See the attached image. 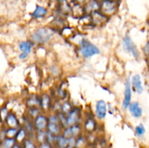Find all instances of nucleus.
Wrapping results in <instances>:
<instances>
[{"label":"nucleus","mask_w":149,"mask_h":148,"mask_svg":"<svg viewBox=\"0 0 149 148\" xmlns=\"http://www.w3.org/2000/svg\"><path fill=\"white\" fill-rule=\"evenodd\" d=\"M39 105L42 110H47L51 107V97L48 94H45L42 96L39 100Z\"/></svg>","instance_id":"obj_16"},{"label":"nucleus","mask_w":149,"mask_h":148,"mask_svg":"<svg viewBox=\"0 0 149 148\" xmlns=\"http://www.w3.org/2000/svg\"><path fill=\"white\" fill-rule=\"evenodd\" d=\"M26 136V131L24 129H20L18 132L16 133V139L18 141H21Z\"/></svg>","instance_id":"obj_25"},{"label":"nucleus","mask_w":149,"mask_h":148,"mask_svg":"<svg viewBox=\"0 0 149 148\" xmlns=\"http://www.w3.org/2000/svg\"><path fill=\"white\" fill-rule=\"evenodd\" d=\"M135 133L138 136H142L145 134L146 133V128L143 124L141 123V124L138 125L135 127Z\"/></svg>","instance_id":"obj_21"},{"label":"nucleus","mask_w":149,"mask_h":148,"mask_svg":"<svg viewBox=\"0 0 149 148\" xmlns=\"http://www.w3.org/2000/svg\"><path fill=\"white\" fill-rule=\"evenodd\" d=\"M79 52L83 57L89 58L95 55H98L100 53V49L89 41L82 40L80 42Z\"/></svg>","instance_id":"obj_2"},{"label":"nucleus","mask_w":149,"mask_h":148,"mask_svg":"<svg viewBox=\"0 0 149 148\" xmlns=\"http://www.w3.org/2000/svg\"><path fill=\"white\" fill-rule=\"evenodd\" d=\"M80 132V126L79 125H74V126H68L65 130L64 131V137L69 139V138H74V136H77Z\"/></svg>","instance_id":"obj_13"},{"label":"nucleus","mask_w":149,"mask_h":148,"mask_svg":"<svg viewBox=\"0 0 149 148\" xmlns=\"http://www.w3.org/2000/svg\"><path fill=\"white\" fill-rule=\"evenodd\" d=\"M84 12L85 14H91L93 12L99 10L100 9V2L96 0H87L85 3L83 4Z\"/></svg>","instance_id":"obj_10"},{"label":"nucleus","mask_w":149,"mask_h":148,"mask_svg":"<svg viewBox=\"0 0 149 148\" xmlns=\"http://www.w3.org/2000/svg\"><path fill=\"white\" fill-rule=\"evenodd\" d=\"M118 1L114 0H103L100 2L99 11L106 16L113 15L117 10Z\"/></svg>","instance_id":"obj_3"},{"label":"nucleus","mask_w":149,"mask_h":148,"mask_svg":"<svg viewBox=\"0 0 149 148\" xmlns=\"http://www.w3.org/2000/svg\"><path fill=\"white\" fill-rule=\"evenodd\" d=\"M53 36V33L50 29L47 28H39L35 30L31 35V41L33 44H44L51 40Z\"/></svg>","instance_id":"obj_1"},{"label":"nucleus","mask_w":149,"mask_h":148,"mask_svg":"<svg viewBox=\"0 0 149 148\" xmlns=\"http://www.w3.org/2000/svg\"><path fill=\"white\" fill-rule=\"evenodd\" d=\"M122 45H123V48L125 51L130 53L135 58H139L140 54L138 50V48L132 41L129 34L125 35L123 41H122Z\"/></svg>","instance_id":"obj_4"},{"label":"nucleus","mask_w":149,"mask_h":148,"mask_svg":"<svg viewBox=\"0 0 149 148\" xmlns=\"http://www.w3.org/2000/svg\"><path fill=\"white\" fill-rule=\"evenodd\" d=\"M131 115L136 118H139L143 115V109L138 102H132L128 107Z\"/></svg>","instance_id":"obj_12"},{"label":"nucleus","mask_w":149,"mask_h":148,"mask_svg":"<svg viewBox=\"0 0 149 148\" xmlns=\"http://www.w3.org/2000/svg\"><path fill=\"white\" fill-rule=\"evenodd\" d=\"M96 1H99V2H100V1H103V0H96Z\"/></svg>","instance_id":"obj_28"},{"label":"nucleus","mask_w":149,"mask_h":148,"mask_svg":"<svg viewBox=\"0 0 149 148\" xmlns=\"http://www.w3.org/2000/svg\"><path fill=\"white\" fill-rule=\"evenodd\" d=\"M26 148H34L33 145L30 142V141H27V142H26Z\"/></svg>","instance_id":"obj_26"},{"label":"nucleus","mask_w":149,"mask_h":148,"mask_svg":"<svg viewBox=\"0 0 149 148\" xmlns=\"http://www.w3.org/2000/svg\"><path fill=\"white\" fill-rule=\"evenodd\" d=\"M17 132V131L15 128H10V129L6 131V134H7V136H9V138H12L15 135H16Z\"/></svg>","instance_id":"obj_24"},{"label":"nucleus","mask_w":149,"mask_h":148,"mask_svg":"<svg viewBox=\"0 0 149 148\" xmlns=\"http://www.w3.org/2000/svg\"><path fill=\"white\" fill-rule=\"evenodd\" d=\"M95 113L96 116L100 120L105 118V117L106 116V113H107V106H106V103L104 100H100L96 102Z\"/></svg>","instance_id":"obj_8"},{"label":"nucleus","mask_w":149,"mask_h":148,"mask_svg":"<svg viewBox=\"0 0 149 148\" xmlns=\"http://www.w3.org/2000/svg\"><path fill=\"white\" fill-rule=\"evenodd\" d=\"M33 46V43L31 41H23L18 45L20 54L19 55V58L20 59H25L29 57L31 52V49Z\"/></svg>","instance_id":"obj_5"},{"label":"nucleus","mask_w":149,"mask_h":148,"mask_svg":"<svg viewBox=\"0 0 149 148\" xmlns=\"http://www.w3.org/2000/svg\"><path fill=\"white\" fill-rule=\"evenodd\" d=\"M81 118V112L79 108H72L66 115L67 126H71L79 123Z\"/></svg>","instance_id":"obj_6"},{"label":"nucleus","mask_w":149,"mask_h":148,"mask_svg":"<svg viewBox=\"0 0 149 148\" xmlns=\"http://www.w3.org/2000/svg\"><path fill=\"white\" fill-rule=\"evenodd\" d=\"M87 0H74V1L75 2H77V3H80V4H84V3H85L86 1H87Z\"/></svg>","instance_id":"obj_27"},{"label":"nucleus","mask_w":149,"mask_h":148,"mask_svg":"<svg viewBox=\"0 0 149 148\" xmlns=\"http://www.w3.org/2000/svg\"><path fill=\"white\" fill-rule=\"evenodd\" d=\"M58 144H59L60 147L62 148H67L68 146V142H69V139L67 138L64 137V136H59L57 138Z\"/></svg>","instance_id":"obj_20"},{"label":"nucleus","mask_w":149,"mask_h":148,"mask_svg":"<svg viewBox=\"0 0 149 148\" xmlns=\"http://www.w3.org/2000/svg\"><path fill=\"white\" fill-rule=\"evenodd\" d=\"M71 109H72V106L68 102H64L61 104V112L63 114L67 115L71 111Z\"/></svg>","instance_id":"obj_19"},{"label":"nucleus","mask_w":149,"mask_h":148,"mask_svg":"<svg viewBox=\"0 0 149 148\" xmlns=\"http://www.w3.org/2000/svg\"><path fill=\"white\" fill-rule=\"evenodd\" d=\"M34 127L38 131H43L48 124V118L44 115H38L34 118Z\"/></svg>","instance_id":"obj_9"},{"label":"nucleus","mask_w":149,"mask_h":148,"mask_svg":"<svg viewBox=\"0 0 149 148\" xmlns=\"http://www.w3.org/2000/svg\"><path fill=\"white\" fill-rule=\"evenodd\" d=\"M4 121L6 122V123L8 125L10 128H15L19 124V121L16 116L12 113H9L7 115Z\"/></svg>","instance_id":"obj_17"},{"label":"nucleus","mask_w":149,"mask_h":148,"mask_svg":"<svg viewBox=\"0 0 149 148\" xmlns=\"http://www.w3.org/2000/svg\"><path fill=\"white\" fill-rule=\"evenodd\" d=\"M71 12H72L73 15L75 17H81L85 14L82 4L77 2H74V4L71 6Z\"/></svg>","instance_id":"obj_15"},{"label":"nucleus","mask_w":149,"mask_h":148,"mask_svg":"<svg viewBox=\"0 0 149 148\" xmlns=\"http://www.w3.org/2000/svg\"><path fill=\"white\" fill-rule=\"evenodd\" d=\"M48 13V10L46 7L41 5H37L32 12V17L36 19L44 18Z\"/></svg>","instance_id":"obj_14"},{"label":"nucleus","mask_w":149,"mask_h":148,"mask_svg":"<svg viewBox=\"0 0 149 148\" xmlns=\"http://www.w3.org/2000/svg\"><path fill=\"white\" fill-rule=\"evenodd\" d=\"M13 148H18V147H17V146H15L14 147H13Z\"/></svg>","instance_id":"obj_29"},{"label":"nucleus","mask_w":149,"mask_h":148,"mask_svg":"<svg viewBox=\"0 0 149 148\" xmlns=\"http://www.w3.org/2000/svg\"><path fill=\"white\" fill-rule=\"evenodd\" d=\"M95 120L93 119L89 118L84 123V127H85V129L87 130L91 131L95 128Z\"/></svg>","instance_id":"obj_22"},{"label":"nucleus","mask_w":149,"mask_h":148,"mask_svg":"<svg viewBox=\"0 0 149 148\" xmlns=\"http://www.w3.org/2000/svg\"><path fill=\"white\" fill-rule=\"evenodd\" d=\"M15 140L13 138H8L3 141L2 148H11L14 145Z\"/></svg>","instance_id":"obj_23"},{"label":"nucleus","mask_w":149,"mask_h":148,"mask_svg":"<svg viewBox=\"0 0 149 148\" xmlns=\"http://www.w3.org/2000/svg\"><path fill=\"white\" fill-rule=\"evenodd\" d=\"M131 99H132V89H131L130 79L127 78L125 81L124 100L123 103H122V107H123L124 110H126L128 108L131 102Z\"/></svg>","instance_id":"obj_7"},{"label":"nucleus","mask_w":149,"mask_h":148,"mask_svg":"<svg viewBox=\"0 0 149 148\" xmlns=\"http://www.w3.org/2000/svg\"><path fill=\"white\" fill-rule=\"evenodd\" d=\"M114 1H118V0H114Z\"/></svg>","instance_id":"obj_30"},{"label":"nucleus","mask_w":149,"mask_h":148,"mask_svg":"<svg viewBox=\"0 0 149 148\" xmlns=\"http://www.w3.org/2000/svg\"><path fill=\"white\" fill-rule=\"evenodd\" d=\"M132 88L138 94H142L143 92V86L142 80L141 75L139 74H135L132 77V80L130 81Z\"/></svg>","instance_id":"obj_11"},{"label":"nucleus","mask_w":149,"mask_h":148,"mask_svg":"<svg viewBox=\"0 0 149 148\" xmlns=\"http://www.w3.org/2000/svg\"><path fill=\"white\" fill-rule=\"evenodd\" d=\"M47 128L48 129V132L54 135H58L61 132V127L58 123H48Z\"/></svg>","instance_id":"obj_18"}]
</instances>
